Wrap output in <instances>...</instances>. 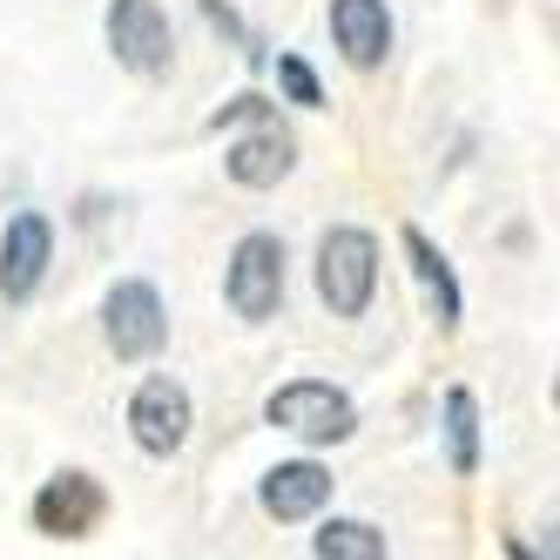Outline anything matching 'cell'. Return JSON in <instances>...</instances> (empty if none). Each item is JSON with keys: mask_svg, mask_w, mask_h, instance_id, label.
<instances>
[{"mask_svg": "<svg viewBox=\"0 0 560 560\" xmlns=\"http://www.w3.org/2000/svg\"><path fill=\"white\" fill-rule=\"evenodd\" d=\"M338 493V479L331 466H317V459H277L264 479H257V506L277 520V527H298V520H317L331 506Z\"/></svg>", "mask_w": 560, "mask_h": 560, "instance_id": "cell-9", "label": "cell"}, {"mask_svg": "<svg viewBox=\"0 0 560 560\" xmlns=\"http://www.w3.org/2000/svg\"><path fill=\"white\" fill-rule=\"evenodd\" d=\"M223 304L244 325H270L284 304V236L277 230H244L223 264Z\"/></svg>", "mask_w": 560, "mask_h": 560, "instance_id": "cell-2", "label": "cell"}, {"mask_svg": "<svg viewBox=\"0 0 560 560\" xmlns=\"http://www.w3.org/2000/svg\"><path fill=\"white\" fill-rule=\"evenodd\" d=\"M270 115H277V108H270L264 95H236V102H223V108L210 115V129H244V122H270Z\"/></svg>", "mask_w": 560, "mask_h": 560, "instance_id": "cell-16", "label": "cell"}, {"mask_svg": "<svg viewBox=\"0 0 560 560\" xmlns=\"http://www.w3.org/2000/svg\"><path fill=\"white\" fill-rule=\"evenodd\" d=\"M317 298L331 317H365L378 298V236L358 223H331L317 236Z\"/></svg>", "mask_w": 560, "mask_h": 560, "instance_id": "cell-1", "label": "cell"}, {"mask_svg": "<svg viewBox=\"0 0 560 560\" xmlns=\"http://www.w3.org/2000/svg\"><path fill=\"white\" fill-rule=\"evenodd\" d=\"M398 244H406V257H412V277H419V291H425L432 317H439V325H459V317H466V298H459V277H453L446 250H439L425 230H412V223L398 230Z\"/></svg>", "mask_w": 560, "mask_h": 560, "instance_id": "cell-12", "label": "cell"}, {"mask_svg": "<svg viewBox=\"0 0 560 560\" xmlns=\"http://www.w3.org/2000/svg\"><path fill=\"white\" fill-rule=\"evenodd\" d=\"M102 34H108V55L129 74H142V82L170 74V61H176V27H170V14L155 8V0H108Z\"/></svg>", "mask_w": 560, "mask_h": 560, "instance_id": "cell-5", "label": "cell"}, {"mask_svg": "<svg viewBox=\"0 0 560 560\" xmlns=\"http://www.w3.org/2000/svg\"><path fill=\"white\" fill-rule=\"evenodd\" d=\"M196 425V406H189V392L170 378V372H149L129 398V439L149 453V459H176L183 453V439Z\"/></svg>", "mask_w": 560, "mask_h": 560, "instance_id": "cell-6", "label": "cell"}, {"mask_svg": "<svg viewBox=\"0 0 560 560\" xmlns=\"http://www.w3.org/2000/svg\"><path fill=\"white\" fill-rule=\"evenodd\" d=\"M311 553L317 560H385L392 540L372 527V520H325V527L311 534Z\"/></svg>", "mask_w": 560, "mask_h": 560, "instance_id": "cell-14", "label": "cell"}, {"mask_svg": "<svg viewBox=\"0 0 560 560\" xmlns=\"http://www.w3.org/2000/svg\"><path fill=\"white\" fill-rule=\"evenodd\" d=\"M439 419H446V466L459 479L479 472V398L466 385H453L446 398H439Z\"/></svg>", "mask_w": 560, "mask_h": 560, "instance_id": "cell-13", "label": "cell"}, {"mask_svg": "<svg viewBox=\"0 0 560 560\" xmlns=\"http://www.w3.org/2000/svg\"><path fill=\"white\" fill-rule=\"evenodd\" d=\"M277 89H284V102H298V108H325V89H317L304 55H277Z\"/></svg>", "mask_w": 560, "mask_h": 560, "instance_id": "cell-15", "label": "cell"}, {"mask_svg": "<svg viewBox=\"0 0 560 560\" xmlns=\"http://www.w3.org/2000/svg\"><path fill=\"white\" fill-rule=\"evenodd\" d=\"M34 534H48V540H89L102 520H108V487L95 472H55L42 493H34Z\"/></svg>", "mask_w": 560, "mask_h": 560, "instance_id": "cell-7", "label": "cell"}, {"mask_svg": "<svg viewBox=\"0 0 560 560\" xmlns=\"http://www.w3.org/2000/svg\"><path fill=\"white\" fill-rule=\"evenodd\" d=\"M264 419L277 432H291L304 439V446H338V439L358 432V406H351V392L325 385V378H291V385H277L264 398Z\"/></svg>", "mask_w": 560, "mask_h": 560, "instance_id": "cell-3", "label": "cell"}, {"mask_svg": "<svg viewBox=\"0 0 560 560\" xmlns=\"http://www.w3.org/2000/svg\"><path fill=\"white\" fill-rule=\"evenodd\" d=\"M223 170H230L236 189H277L298 170V142H291V129H277V115H270V122H257L250 136H236L223 149Z\"/></svg>", "mask_w": 560, "mask_h": 560, "instance_id": "cell-11", "label": "cell"}, {"mask_svg": "<svg viewBox=\"0 0 560 560\" xmlns=\"http://www.w3.org/2000/svg\"><path fill=\"white\" fill-rule=\"evenodd\" d=\"M325 27H331V48L345 68H358V74L385 68V55H392V8L385 0H331Z\"/></svg>", "mask_w": 560, "mask_h": 560, "instance_id": "cell-10", "label": "cell"}, {"mask_svg": "<svg viewBox=\"0 0 560 560\" xmlns=\"http://www.w3.org/2000/svg\"><path fill=\"white\" fill-rule=\"evenodd\" d=\"M48 264H55V223L42 210H14L0 223V298L27 304L48 284Z\"/></svg>", "mask_w": 560, "mask_h": 560, "instance_id": "cell-8", "label": "cell"}, {"mask_svg": "<svg viewBox=\"0 0 560 560\" xmlns=\"http://www.w3.org/2000/svg\"><path fill=\"white\" fill-rule=\"evenodd\" d=\"M102 338H108V351L122 358V365H149V358L170 345V304H163V291H155L149 277H122V284H108V298H102Z\"/></svg>", "mask_w": 560, "mask_h": 560, "instance_id": "cell-4", "label": "cell"}]
</instances>
